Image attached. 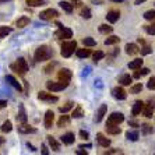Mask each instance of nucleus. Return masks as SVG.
<instances>
[{
    "mask_svg": "<svg viewBox=\"0 0 155 155\" xmlns=\"http://www.w3.org/2000/svg\"><path fill=\"white\" fill-rule=\"evenodd\" d=\"M52 56H53V51L46 45H41L39 48H36L35 54H34L35 61H46L52 59Z\"/></svg>",
    "mask_w": 155,
    "mask_h": 155,
    "instance_id": "obj_1",
    "label": "nucleus"
},
{
    "mask_svg": "<svg viewBox=\"0 0 155 155\" xmlns=\"http://www.w3.org/2000/svg\"><path fill=\"white\" fill-rule=\"evenodd\" d=\"M10 69L14 70V71L17 73V74H20V76H24V74L29 70V66H28V63H27V60L24 58H18L17 60H15L14 64L10 66Z\"/></svg>",
    "mask_w": 155,
    "mask_h": 155,
    "instance_id": "obj_2",
    "label": "nucleus"
},
{
    "mask_svg": "<svg viewBox=\"0 0 155 155\" xmlns=\"http://www.w3.org/2000/svg\"><path fill=\"white\" fill-rule=\"evenodd\" d=\"M76 51H77V42L76 41H67V42L61 43L60 54L63 56V58H70Z\"/></svg>",
    "mask_w": 155,
    "mask_h": 155,
    "instance_id": "obj_3",
    "label": "nucleus"
},
{
    "mask_svg": "<svg viewBox=\"0 0 155 155\" xmlns=\"http://www.w3.org/2000/svg\"><path fill=\"white\" fill-rule=\"evenodd\" d=\"M69 87V83H63V81H48L46 83V88L51 92H59V91H63L64 88Z\"/></svg>",
    "mask_w": 155,
    "mask_h": 155,
    "instance_id": "obj_4",
    "label": "nucleus"
},
{
    "mask_svg": "<svg viewBox=\"0 0 155 155\" xmlns=\"http://www.w3.org/2000/svg\"><path fill=\"white\" fill-rule=\"evenodd\" d=\"M59 17V11L54 10V8H46V10L41 11L39 18L43 21H52V20H56Z\"/></svg>",
    "mask_w": 155,
    "mask_h": 155,
    "instance_id": "obj_5",
    "label": "nucleus"
},
{
    "mask_svg": "<svg viewBox=\"0 0 155 155\" xmlns=\"http://www.w3.org/2000/svg\"><path fill=\"white\" fill-rule=\"evenodd\" d=\"M123 122H124V115L120 112H113L108 116L106 124H117V126H119L120 123H123Z\"/></svg>",
    "mask_w": 155,
    "mask_h": 155,
    "instance_id": "obj_6",
    "label": "nucleus"
},
{
    "mask_svg": "<svg viewBox=\"0 0 155 155\" xmlns=\"http://www.w3.org/2000/svg\"><path fill=\"white\" fill-rule=\"evenodd\" d=\"M73 77V73L70 69H60L58 71V80L59 81H63V83H69L70 84V80Z\"/></svg>",
    "mask_w": 155,
    "mask_h": 155,
    "instance_id": "obj_7",
    "label": "nucleus"
},
{
    "mask_svg": "<svg viewBox=\"0 0 155 155\" xmlns=\"http://www.w3.org/2000/svg\"><path fill=\"white\" fill-rule=\"evenodd\" d=\"M54 35L58 36L59 39H69V38L73 36V31L70 28H67V27H61V28H59L56 31Z\"/></svg>",
    "mask_w": 155,
    "mask_h": 155,
    "instance_id": "obj_8",
    "label": "nucleus"
},
{
    "mask_svg": "<svg viewBox=\"0 0 155 155\" xmlns=\"http://www.w3.org/2000/svg\"><path fill=\"white\" fill-rule=\"evenodd\" d=\"M112 95H113V98L119 99V101H123V99H126L127 98V92L124 91L123 87H115V88L112 90Z\"/></svg>",
    "mask_w": 155,
    "mask_h": 155,
    "instance_id": "obj_9",
    "label": "nucleus"
},
{
    "mask_svg": "<svg viewBox=\"0 0 155 155\" xmlns=\"http://www.w3.org/2000/svg\"><path fill=\"white\" fill-rule=\"evenodd\" d=\"M17 130H18V133H21V134H35L36 133L35 127L29 126V124H27V123H21V124H18Z\"/></svg>",
    "mask_w": 155,
    "mask_h": 155,
    "instance_id": "obj_10",
    "label": "nucleus"
},
{
    "mask_svg": "<svg viewBox=\"0 0 155 155\" xmlns=\"http://www.w3.org/2000/svg\"><path fill=\"white\" fill-rule=\"evenodd\" d=\"M53 122H54V113L53 110H46L45 113V119H43V124H45V129H51L53 126Z\"/></svg>",
    "mask_w": 155,
    "mask_h": 155,
    "instance_id": "obj_11",
    "label": "nucleus"
},
{
    "mask_svg": "<svg viewBox=\"0 0 155 155\" xmlns=\"http://www.w3.org/2000/svg\"><path fill=\"white\" fill-rule=\"evenodd\" d=\"M154 110H155V99H152V101H148V104H145L143 115H144L145 117H152Z\"/></svg>",
    "mask_w": 155,
    "mask_h": 155,
    "instance_id": "obj_12",
    "label": "nucleus"
},
{
    "mask_svg": "<svg viewBox=\"0 0 155 155\" xmlns=\"http://www.w3.org/2000/svg\"><path fill=\"white\" fill-rule=\"evenodd\" d=\"M38 98H39L41 101H45V102H58L59 98L56 95H52L46 91H41L39 94H38Z\"/></svg>",
    "mask_w": 155,
    "mask_h": 155,
    "instance_id": "obj_13",
    "label": "nucleus"
},
{
    "mask_svg": "<svg viewBox=\"0 0 155 155\" xmlns=\"http://www.w3.org/2000/svg\"><path fill=\"white\" fill-rule=\"evenodd\" d=\"M144 106H145V104L143 101H136L134 102V105H133V109H131V115L138 116L143 110H144Z\"/></svg>",
    "mask_w": 155,
    "mask_h": 155,
    "instance_id": "obj_14",
    "label": "nucleus"
},
{
    "mask_svg": "<svg viewBox=\"0 0 155 155\" xmlns=\"http://www.w3.org/2000/svg\"><path fill=\"white\" fill-rule=\"evenodd\" d=\"M120 18V13L117 10H110L108 11V14H106V20H108V22H110V24H115L116 21H119Z\"/></svg>",
    "mask_w": 155,
    "mask_h": 155,
    "instance_id": "obj_15",
    "label": "nucleus"
},
{
    "mask_svg": "<svg viewBox=\"0 0 155 155\" xmlns=\"http://www.w3.org/2000/svg\"><path fill=\"white\" fill-rule=\"evenodd\" d=\"M46 138H48V143H49V147L52 148V151L60 152V143H59L54 137H52V136H48Z\"/></svg>",
    "mask_w": 155,
    "mask_h": 155,
    "instance_id": "obj_16",
    "label": "nucleus"
},
{
    "mask_svg": "<svg viewBox=\"0 0 155 155\" xmlns=\"http://www.w3.org/2000/svg\"><path fill=\"white\" fill-rule=\"evenodd\" d=\"M6 81H7V83L10 84L11 87H14L15 90H18V91H22V87H21V84L18 83V80L15 78L14 76H11V74H8V76H6Z\"/></svg>",
    "mask_w": 155,
    "mask_h": 155,
    "instance_id": "obj_17",
    "label": "nucleus"
},
{
    "mask_svg": "<svg viewBox=\"0 0 155 155\" xmlns=\"http://www.w3.org/2000/svg\"><path fill=\"white\" fill-rule=\"evenodd\" d=\"M74 140H76V137H74V133H73V131H69V133H66L61 136V143L66 145H71L73 143H74Z\"/></svg>",
    "mask_w": 155,
    "mask_h": 155,
    "instance_id": "obj_18",
    "label": "nucleus"
},
{
    "mask_svg": "<svg viewBox=\"0 0 155 155\" xmlns=\"http://www.w3.org/2000/svg\"><path fill=\"white\" fill-rule=\"evenodd\" d=\"M97 141H98V144L101 145V147H104V148H108L109 145H110V140L105 137L102 133H98L97 134Z\"/></svg>",
    "mask_w": 155,
    "mask_h": 155,
    "instance_id": "obj_19",
    "label": "nucleus"
},
{
    "mask_svg": "<svg viewBox=\"0 0 155 155\" xmlns=\"http://www.w3.org/2000/svg\"><path fill=\"white\" fill-rule=\"evenodd\" d=\"M124 49H126V53L127 54H137V53H140V52H141V49L137 46V45H136V43H127Z\"/></svg>",
    "mask_w": 155,
    "mask_h": 155,
    "instance_id": "obj_20",
    "label": "nucleus"
},
{
    "mask_svg": "<svg viewBox=\"0 0 155 155\" xmlns=\"http://www.w3.org/2000/svg\"><path fill=\"white\" fill-rule=\"evenodd\" d=\"M106 110H108V106L106 105H101L99 106V109H98V112H97V116H95V122L97 123H99L102 119H104V116H105V113H106Z\"/></svg>",
    "mask_w": 155,
    "mask_h": 155,
    "instance_id": "obj_21",
    "label": "nucleus"
},
{
    "mask_svg": "<svg viewBox=\"0 0 155 155\" xmlns=\"http://www.w3.org/2000/svg\"><path fill=\"white\" fill-rule=\"evenodd\" d=\"M84 116V109L81 105H77L76 108L73 109V113H71V117H74V119H81Z\"/></svg>",
    "mask_w": 155,
    "mask_h": 155,
    "instance_id": "obj_22",
    "label": "nucleus"
},
{
    "mask_svg": "<svg viewBox=\"0 0 155 155\" xmlns=\"http://www.w3.org/2000/svg\"><path fill=\"white\" fill-rule=\"evenodd\" d=\"M106 131H108V134H113V136H116V134L122 133V129H120L117 124H106Z\"/></svg>",
    "mask_w": 155,
    "mask_h": 155,
    "instance_id": "obj_23",
    "label": "nucleus"
},
{
    "mask_svg": "<svg viewBox=\"0 0 155 155\" xmlns=\"http://www.w3.org/2000/svg\"><path fill=\"white\" fill-rule=\"evenodd\" d=\"M143 63H144L143 59H134L133 61L129 63V69L130 70H137V69H140V67H143Z\"/></svg>",
    "mask_w": 155,
    "mask_h": 155,
    "instance_id": "obj_24",
    "label": "nucleus"
},
{
    "mask_svg": "<svg viewBox=\"0 0 155 155\" xmlns=\"http://www.w3.org/2000/svg\"><path fill=\"white\" fill-rule=\"evenodd\" d=\"M76 54H77V58H80V59L88 58V56H91V49H87V48H83V49H77Z\"/></svg>",
    "mask_w": 155,
    "mask_h": 155,
    "instance_id": "obj_25",
    "label": "nucleus"
},
{
    "mask_svg": "<svg viewBox=\"0 0 155 155\" xmlns=\"http://www.w3.org/2000/svg\"><path fill=\"white\" fill-rule=\"evenodd\" d=\"M59 6H60V7L63 8L66 13H69V14L73 11V8H74V6L71 4V2H64V0H61L60 3H59Z\"/></svg>",
    "mask_w": 155,
    "mask_h": 155,
    "instance_id": "obj_26",
    "label": "nucleus"
},
{
    "mask_svg": "<svg viewBox=\"0 0 155 155\" xmlns=\"http://www.w3.org/2000/svg\"><path fill=\"white\" fill-rule=\"evenodd\" d=\"M148 73H150V69H147V67H140V69H137L136 73L133 74V78H140V77H143V76H147Z\"/></svg>",
    "mask_w": 155,
    "mask_h": 155,
    "instance_id": "obj_27",
    "label": "nucleus"
},
{
    "mask_svg": "<svg viewBox=\"0 0 155 155\" xmlns=\"http://www.w3.org/2000/svg\"><path fill=\"white\" fill-rule=\"evenodd\" d=\"M119 83L122 85H130V84L133 83V77H130L129 74H123V76L119 77Z\"/></svg>",
    "mask_w": 155,
    "mask_h": 155,
    "instance_id": "obj_28",
    "label": "nucleus"
},
{
    "mask_svg": "<svg viewBox=\"0 0 155 155\" xmlns=\"http://www.w3.org/2000/svg\"><path fill=\"white\" fill-rule=\"evenodd\" d=\"M17 122L20 123H27V113L24 110V106H20V112L17 115Z\"/></svg>",
    "mask_w": 155,
    "mask_h": 155,
    "instance_id": "obj_29",
    "label": "nucleus"
},
{
    "mask_svg": "<svg viewBox=\"0 0 155 155\" xmlns=\"http://www.w3.org/2000/svg\"><path fill=\"white\" fill-rule=\"evenodd\" d=\"M69 123H70V116L63 113V116H60L58 120V127H63V126H66V124H69Z\"/></svg>",
    "mask_w": 155,
    "mask_h": 155,
    "instance_id": "obj_30",
    "label": "nucleus"
},
{
    "mask_svg": "<svg viewBox=\"0 0 155 155\" xmlns=\"http://www.w3.org/2000/svg\"><path fill=\"white\" fill-rule=\"evenodd\" d=\"M126 138L130 141H137L138 140V131L137 130H129L126 133Z\"/></svg>",
    "mask_w": 155,
    "mask_h": 155,
    "instance_id": "obj_31",
    "label": "nucleus"
},
{
    "mask_svg": "<svg viewBox=\"0 0 155 155\" xmlns=\"http://www.w3.org/2000/svg\"><path fill=\"white\" fill-rule=\"evenodd\" d=\"M120 42V38L119 36H116V35H110V36H108L106 39H105V45H115V43H119Z\"/></svg>",
    "mask_w": 155,
    "mask_h": 155,
    "instance_id": "obj_32",
    "label": "nucleus"
},
{
    "mask_svg": "<svg viewBox=\"0 0 155 155\" xmlns=\"http://www.w3.org/2000/svg\"><path fill=\"white\" fill-rule=\"evenodd\" d=\"M0 130L3 131V133H10L11 130H13V124H11L10 120H6V122L2 124V127H0Z\"/></svg>",
    "mask_w": 155,
    "mask_h": 155,
    "instance_id": "obj_33",
    "label": "nucleus"
},
{
    "mask_svg": "<svg viewBox=\"0 0 155 155\" xmlns=\"http://www.w3.org/2000/svg\"><path fill=\"white\" fill-rule=\"evenodd\" d=\"M27 4L29 7H39V6H45V0H27Z\"/></svg>",
    "mask_w": 155,
    "mask_h": 155,
    "instance_id": "obj_34",
    "label": "nucleus"
},
{
    "mask_svg": "<svg viewBox=\"0 0 155 155\" xmlns=\"http://www.w3.org/2000/svg\"><path fill=\"white\" fill-rule=\"evenodd\" d=\"M73 108H74V104H73L71 101H69L67 104H64L63 106H60V108H59V112H60V113H66V112H69L70 109H73Z\"/></svg>",
    "mask_w": 155,
    "mask_h": 155,
    "instance_id": "obj_35",
    "label": "nucleus"
},
{
    "mask_svg": "<svg viewBox=\"0 0 155 155\" xmlns=\"http://www.w3.org/2000/svg\"><path fill=\"white\" fill-rule=\"evenodd\" d=\"M13 32V28L11 27H4L2 25L0 27V38H4V36H7L8 34Z\"/></svg>",
    "mask_w": 155,
    "mask_h": 155,
    "instance_id": "obj_36",
    "label": "nucleus"
},
{
    "mask_svg": "<svg viewBox=\"0 0 155 155\" xmlns=\"http://www.w3.org/2000/svg\"><path fill=\"white\" fill-rule=\"evenodd\" d=\"M80 15H81L83 18H85V20H90V18L92 17V14H91V10H90L88 7H81Z\"/></svg>",
    "mask_w": 155,
    "mask_h": 155,
    "instance_id": "obj_37",
    "label": "nucleus"
},
{
    "mask_svg": "<svg viewBox=\"0 0 155 155\" xmlns=\"http://www.w3.org/2000/svg\"><path fill=\"white\" fill-rule=\"evenodd\" d=\"M29 24V18L28 17H21L17 20V27L18 28H24V27H27Z\"/></svg>",
    "mask_w": 155,
    "mask_h": 155,
    "instance_id": "obj_38",
    "label": "nucleus"
},
{
    "mask_svg": "<svg viewBox=\"0 0 155 155\" xmlns=\"http://www.w3.org/2000/svg\"><path fill=\"white\" fill-rule=\"evenodd\" d=\"M113 31V27L108 25V24H101L99 25V32L101 34H110Z\"/></svg>",
    "mask_w": 155,
    "mask_h": 155,
    "instance_id": "obj_39",
    "label": "nucleus"
},
{
    "mask_svg": "<svg viewBox=\"0 0 155 155\" xmlns=\"http://www.w3.org/2000/svg\"><path fill=\"white\" fill-rule=\"evenodd\" d=\"M83 43L85 46H95V45H97V41H95L94 38H91V36H87V38L83 39Z\"/></svg>",
    "mask_w": 155,
    "mask_h": 155,
    "instance_id": "obj_40",
    "label": "nucleus"
},
{
    "mask_svg": "<svg viewBox=\"0 0 155 155\" xmlns=\"http://www.w3.org/2000/svg\"><path fill=\"white\" fill-rule=\"evenodd\" d=\"M144 18L148 21H155V10H148L144 13Z\"/></svg>",
    "mask_w": 155,
    "mask_h": 155,
    "instance_id": "obj_41",
    "label": "nucleus"
},
{
    "mask_svg": "<svg viewBox=\"0 0 155 155\" xmlns=\"http://www.w3.org/2000/svg\"><path fill=\"white\" fill-rule=\"evenodd\" d=\"M105 58V53L102 51H97L94 54H92V59H94V63H98V61L101 60V59Z\"/></svg>",
    "mask_w": 155,
    "mask_h": 155,
    "instance_id": "obj_42",
    "label": "nucleus"
},
{
    "mask_svg": "<svg viewBox=\"0 0 155 155\" xmlns=\"http://www.w3.org/2000/svg\"><path fill=\"white\" fill-rule=\"evenodd\" d=\"M143 91V84H134L131 88H130V92L131 94H138V92H141Z\"/></svg>",
    "mask_w": 155,
    "mask_h": 155,
    "instance_id": "obj_43",
    "label": "nucleus"
},
{
    "mask_svg": "<svg viewBox=\"0 0 155 155\" xmlns=\"http://www.w3.org/2000/svg\"><path fill=\"white\" fill-rule=\"evenodd\" d=\"M144 31L148 35H155V24H150V25H144Z\"/></svg>",
    "mask_w": 155,
    "mask_h": 155,
    "instance_id": "obj_44",
    "label": "nucleus"
},
{
    "mask_svg": "<svg viewBox=\"0 0 155 155\" xmlns=\"http://www.w3.org/2000/svg\"><path fill=\"white\" fill-rule=\"evenodd\" d=\"M151 52H152V49L148 46V45H145V46L141 48V54H143V56H147V54H150Z\"/></svg>",
    "mask_w": 155,
    "mask_h": 155,
    "instance_id": "obj_45",
    "label": "nucleus"
},
{
    "mask_svg": "<svg viewBox=\"0 0 155 155\" xmlns=\"http://www.w3.org/2000/svg\"><path fill=\"white\" fill-rule=\"evenodd\" d=\"M54 66H56V63H54V61H52V63H49L48 66H45V69H43V71L46 73V74H49V73H52V70H53Z\"/></svg>",
    "mask_w": 155,
    "mask_h": 155,
    "instance_id": "obj_46",
    "label": "nucleus"
},
{
    "mask_svg": "<svg viewBox=\"0 0 155 155\" xmlns=\"http://www.w3.org/2000/svg\"><path fill=\"white\" fill-rule=\"evenodd\" d=\"M147 87H148V90H155V76L148 80Z\"/></svg>",
    "mask_w": 155,
    "mask_h": 155,
    "instance_id": "obj_47",
    "label": "nucleus"
},
{
    "mask_svg": "<svg viewBox=\"0 0 155 155\" xmlns=\"http://www.w3.org/2000/svg\"><path fill=\"white\" fill-rule=\"evenodd\" d=\"M143 133L144 134H151L152 133V127L150 124H143Z\"/></svg>",
    "mask_w": 155,
    "mask_h": 155,
    "instance_id": "obj_48",
    "label": "nucleus"
},
{
    "mask_svg": "<svg viewBox=\"0 0 155 155\" xmlns=\"http://www.w3.org/2000/svg\"><path fill=\"white\" fill-rule=\"evenodd\" d=\"M80 137L84 138V140H88V137H90V133H88V131H85V130H80Z\"/></svg>",
    "mask_w": 155,
    "mask_h": 155,
    "instance_id": "obj_49",
    "label": "nucleus"
},
{
    "mask_svg": "<svg viewBox=\"0 0 155 155\" xmlns=\"http://www.w3.org/2000/svg\"><path fill=\"white\" fill-rule=\"evenodd\" d=\"M71 4L74 6V7H77V8L83 7V2H81V0H71Z\"/></svg>",
    "mask_w": 155,
    "mask_h": 155,
    "instance_id": "obj_50",
    "label": "nucleus"
},
{
    "mask_svg": "<svg viewBox=\"0 0 155 155\" xmlns=\"http://www.w3.org/2000/svg\"><path fill=\"white\" fill-rule=\"evenodd\" d=\"M105 154H122V151L120 150H108Z\"/></svg>",
    "mask_w": 155,
    "mask_h": 155,
    "instance_id": "obj_51",
    "label": "nucleus"
},
{
    "mask_svg": "<svg viewBox=\"0 0 155 155\" xmlns=\"http://www.w3.org/2000/svg\"><path fill=\"white\" fill-rule=\"evenodd\" d=\"M129 126H131V127H138L140 124H138V122H136V120H130V122H129Z\"/></svg>",
    "mask_w": 155,
    "mask_h": 155,
    "instance_id": "obj_52",
    "label": "nucleus"
},
{
    "mask_svg": "<svg viewBox=\"0 0 155 155\" xmlns=\"http://www.w3.org/2000/svg\"><path fill=\"white\" fill-rule=\"evenodd\" d=\"M7 106V101H4V99H0V109H3Z\"/></svg>",
    "mask_w": 155,
    "mask_h": 155,
    "instance_id": "obj_53",
    "label": "nucleus"
},
{
    "mask_svg": "<svg viewBox=\"0 0 155 155\" xmlns=\"http://www.w3.org/2000/svg\"><path fill=\"white\" fill-rule=\"evenodd\" d=\"M42 154H43V155H48V154H49V150H48V147H46L45 144L42 145Z\"/></svg>",
    "mask_w": 155,
    "mask_h": 155,
    "instance_id": "obj_54",
    "label": "nucleus"
},
{
    "mask_svg": "<svg viewBox=\"0 0 155 155\" xmlns=\"http://www.w3.org/2000/svg\"><path fill=\"white\" fill-rule=\"evenodd\" d=\"M76 154H77V155H87L88 152H87V151H83V148H80V150H77V151H76Z\"/></svg>",
    "mask_w": 155,
    "mask_h": 155,
    "instance_id": "obj_55",
    "label": "nucleus"
},
{
    "mask_svg": "<svg viewBox=\"0 0 155 155\" xmlns=\"http://www.w3.org/2000/svg\"><path fill=\"white\" fill-rule=\"evenodd\" d=\"M145 0H136V2H134V4H136V6H140L141 3H144Z\"/></svg>",
    "mask_w": 155,
    "mask_h": 155,
    "instance_id": "obj_56",
    "label": "nucleus"
},
{
    "mask_svg": "<svg viewBox=\"0 0 155 155\" xmlns=\"http://www.w3.org/2000/svg\"><path fill=\"white\" fill-rule=\"evenodd\" d=\"M27 147H28V148H31V151H36V150H35V147H34L32 144H29V143H28V144H27Z\"/></svg>",
    "mask_w": 155,
    "mask_h": 155,
    "instance_id": "obj_57",
    "label": "nucleus"
},
{
    "mask_svg": "<svg viewBox=\"0 0 155 155\" xmlns=\"http://www.w3.org/2000/svg\"><path fill=\"white\" fill-rule=\"evenodd\" d=\"M92 3L97 4V3H102V0H92Z\"/></svg>",
    "mask_w": 155,
    "mask_h": 155,
    "instance_id": "obj_58",
    "label": "nucleus"
},
{
    "mask_svg": "<svg viewBox=\"0 0 155 155\" xmlns=\"http://www.w3.org/2000/svg\"><path fill=\"white\" fill-rule=\"evenodd\" d=\"M2 144H4V138L3 137H0V145Z\"/></svg>",
    "mask_w": 155,
    "mask_h": 155,
    "instance_id": "obj_59",
    "label": "nucleus"
},
{
    "mask_svg": "<svg viewBox=\"0 0 155 155\" xmlns=\"http://www.w3.org/2000/svg\"><path fill=\"white\" fill-rule=\"evenodd\" d=\"M112 2H115V3H122L123 0H112Z\"/></svg>",
    "mask_w": 155,
    "mask_h": 155,
    "instance_id": "obj_60",
    "label": "nucleus"
},
{
    "mask_svg": "<svg viewBox=\"0 0 155 155\" xmlns=\"http://www.w3.org/2000/svg\"><path fill=\"white\" fill-rule=\"evenodd\" d=\"M3 2H8V0H0V3H3Z\"/></svg>",
    "mask_w": 155,
    "mask_h": 155,
    "instance_id": "obj_61",
    "label": "nucleus"
}]
</instances>
